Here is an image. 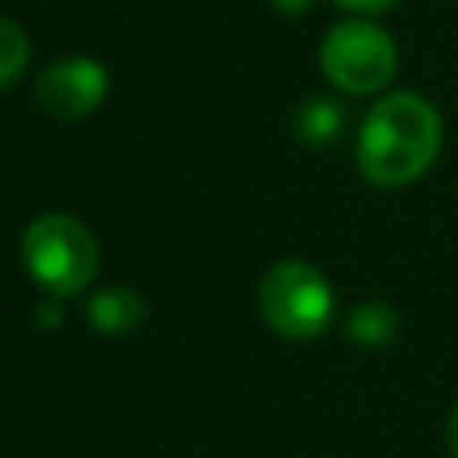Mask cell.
<instances>
[{
  "instance_id": "cell-1",
  "label": "cell",
  "mask_w": 458,
  "mask_h": 458,
  "mask_svg": "<svg viewBox=\"0 0 458 458\" xmlns=\"http://www.w3.org/2000/svg\"><path fill=\"white\" fill-rule=\"evenodd\" d=\"M444 147V122L419 93L379 97L358 129V168L376 186H408L437 161Z\"/></svg>"
},
{
  "instance_id": "cell-2",
  "label": "cell",
  "mask_w": 458,
  "mask_h": 458,
  "mask_svg": "<svg viewBox=\"0 0 458 458\" xmlns=\"http://www.w3.org/2000/svg\"><path fill=\"white\" fill-rule=\"evenodd\" d=\"M21 261H25V272L50 297H75L93 283L100 265V247L79 218L50 211L25 225Z\"/></svg>"
},
{
  "instance_id": "cell-3",
  "label": "cell",
  "mask_w": 458,
  "mask_h": 458,
  "mask_svg": "<svg viewBox=\"0 0 458 458\" xmlns=\"http://www.w3.org/2000/svg\"><path fill=\"white\" fill-rule=\"evenodd\" d=\"M258 308L279 336L311 340L333 318V290L315 265L286 258L265 272L258 286Z\"/></svg>"
},
{
  "instance_id": "cell-4",
  "label": "cell",
  "mask_w": 458,
  "mask_h": 458,
  "mask_svg": "<svg viewBox=\"0 0 458 458\" xmlns=\"http://www.w3.org/2000/svg\"><path fill=\"white\" fill-rule=\"evenodd\" d=\"M326 79L351 97L379 93L397 72V47L386 29L369 18H347L333 25L318 50Z\"/></svg>"
},
{
  "instance_id": "cell-5",
  "label": "cell",
  "mask_w": 458,
  "mask_h": 458,
  "mask_svg": "<svg viewBox=\"0 0 458 458\" xmlns=\"http://www.w3.org/2000/svg\"><path fill=\"white\" fill-rule=\"evenodd\" d=\"M107 97V72L93 57H61L36 79V104L61 122L93 114Z\"/></svg>"
},
{
  "instance_id": "cell-6",
  "label": "cell",
  "mask_w": 458,
  "mask_h": 458,
  "mask_svg": "<svg viewBox=\"0 0 458 458\" xmlns=\"http://www.w3.org/2000/svg\"><path fill=\"white\" fill-rule=\"evenodd\" d=\"M143 315H147V308L129 286H104L86 301V322L107 336L132 333L143 322Z\"/></svg>"
},
{
  "instance_id": "cell-7",
  "label": "cell",
  "mask_w": 458,
  "mask_h": 458,
  "mask_svg": "<svg viewBox=\"0 0 458 458\" xmlns=\"http://www.w3.org/2000/svg\"><path fill=\"white\" fill-rule=\"evenodd\" d=\"M344 122H347V111H344L336 100H329V97H311V100H304V104L297 107V114H293V132H297V140H304V143H311V147H326V143H333V140L344 132Z\"/></svg>"
},
{
  "instance_id": "cell-8",
  "label": "cell",
  "mask_w": 458,
  "mask_h": 458,
  "mask_svg": "<svg viewBox=\"0 0 458 458\" xmlns=\"http://www.w3.org/2000/svg\"><path fill=\"white\" fill-rule=\"evenodd\" d=\"M344 329L358 347H386L397 336V311L383 301H365L347 315Z\"/></svg>"
},
{
  "instance_id": "cell-9",
  "label": "cell",
  "mask_w": 458,
  "mask_h": 458,
  "mask_svg": "<svg viewBox=\"0 0 458 458\" xmlns=\"http://www.w3.org/2000/svg\"><path fill=\"white\" fill-rule=\"evenodd\" d=\"M32 57L29 32L14 18H0V89L14 86Z\"/></svg>"
},
{
  "instance_id": "cell-10",
  "label": "cell",
  "mask_w": 458,
  "mask_h": 458,
  "mask_svg": "<svg viewBox=\"0 0 458 458\" xmlns=\"http://www.w3.org/2000/svg\"><path fill=\"white\" fill-rule=\"evenodd\" d=\"M344 11H351V14H383V11H390L397 0H336Z\"/></svg>"
},
{
  "instance_id": "cell-11",
  "label": "cell",
  "mask_w": 458,
  "mask_h": 458,
  "mask_svg": "<svg viewBox=\"0 0 458 458\" xmlns=\"http://www.w3.org/2000/svg\"><path fill=\"white\" fill-rule=\"evenodd\" d=\"M39 326H43V329L61 326V304H57V301H43V304H39Z\"/></svg>"
},
{
  "instance_id": "cell-12",
  "label": "cell",
  "mask_w": 458,
  "mask_h": 458,
  "mask_svg": "<svg viewBox=\"0 0 458 458\" xmlns=\"http://www.w3.org/2000/svg\"><path fill=\"white\" fill-rule=\"evenodd\" d=\"M444 440H447V451H451V458H458V404L451 408V415H447V426H444Z\"/></svg>"
},
{
  "instance_id": "cell-13",
  "label": "cell",
  "mask_w": 458,
  "mask_h": 458,
  "mask_svg": "<svg viewBox=\"0 0 458 458\" xmlns=\"http://www.w3.org/2000/svg\"><path fill=\"white\" fill-rule=\"evenodd\" d=\"M315 0H272V7H279L283 14H304Z\"/></svg>"
}]
</instances>
